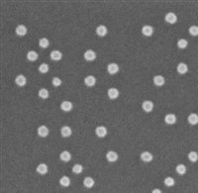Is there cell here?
Instances as JSON below:
<instances>
[{
	"label": "cell",
	"instance_id": "cell-21",
	"mask_svg": "<svg viewBox=\"0 0 198 193\" xmlns=\"http://www.w3.org/2000/svg\"><path fill=\"white\" fill-rule=\"evenodd\" d=\"M165 122L168 125H173V124H175V122H176V116L174 114H172V113H171V114H166L165 117Z\"/></svg>",
	"mask_w": 198,
	"mask_h": 193
},
{
	"label": "cell",
	"instance_id": "cell-26",
	"mask_svg": "<svg viewBox=\"0 0 198 193\" xmlns=\"http://www.w3.org/2000/svg\"><path fill=\"white\" fill-rule=\"evenodd\" d=\"M59 184H61V186L64 187H69L70 185V179L69 176H66V175H64V176L61 177V179H59Z\"/></svg>",
	"mask_w": 198,
	"mask_h": 193
},
{
	"label": "cell",
	"instance_id": "cell-2",
	"mask_svg": "<svg viewBox=\"0 0 198 193\" xmlns=\"http://www.w3.org/2000/svg\"><path fill=\"white\" fill-rule=\"evenodd\" d=\"M119 66L115 62H111L107 66V72H108L109 74H116L119 72Z\"/></svg>",
	"mask_w": 198,
	"mask_h": 193
},
{
	"label": "cell",
	"instance_id": "cell-11",
	"mask_svg": "<svg viewBox=\"0 0 198 193\" xmlns=\"http://www.w3.org/2000/svg\"><path fill=\"white\" fill-rule=\"evenodd\" d=\"M50 58L52 59L53 61H61V58H63V53H61V52H59V51H58V50H55V51H53V52L51 53Z\"/></svg>",
	"mask_w": 198,
	"mask_h": 193
},
{
	"label": "cell",
	"instance_id": "cell-35",
	"mask_svg": "<svg viewBox=\"0 0 198 193\" xmlns=\"http://www.w3.org/2000/svg\"><path fill=\"white\" fill-rule=\"evenodd\" d=\"M165 184L168 187H172L175 184V180L173 179L172 177H166L165 179Z\"/></svg>",
	"mask_w": 198,
	"mask_h": 193
},
{
	"label": "cell",
	"instance_id": "cell-8",
	"mask_svg": "<svg viewBox=\"0 0 198 193\" xmlns=\"http://www.w3.org/2000/svg\"><path fill=\"white\" fill-rule=\"evenodd\" d=\"M141 160L145 161V163H150V161L154 160V155L150 152H143L142 154H141Z\"/></svg>",
	"mask_w": 198,
	"mask_h": 193
},
{
	"label": "cell",
	"instance_id": "cell-32",
	"mask_svg": "<svg viewBox=\"0 0 198 193\" xmlns=\"http://www.w3.org/2000/svg\"><path fill=\"white\" fill-rule=\"evenodd\" d=\"M49 69H50V67H49V64H40V67H39V72H41V73H47L48 72H49Z\"/></svg>",
	"mask_w": 198,
	"mask_h": 193
},
{
	"label": "cell",
	"instance_id": "cell-3",
	"mask_svg": "<svg viewBox=\"0 0 198 193\" xmlns=\"http://www.w3.org/2000/svg\"><path fill=\"white\" fill-rule=\"evenodd\" d=\"M165 20L168 24H174V23H176V21H177V16H176V14H174L173 12H169L165 15Z\"/></svg>",
	"mask_w": 198,
	"mask_h": 193
},
{
	"label": "cell",
	"instance_id": "cell-27",
	"mask_svg": "<svg viewBox=\"0 0 198 193\" xmlns=\"http://www.w3.org/2000/svg\"><path fill=\"white\" fill-rule=\"evenodd\" d=\"M39 96H40V98H42V99L49 98V96H50L49 90L46 89V88H41L39 90Z\"/></svg>",
	"mask_w": 198,
	"mask_h": 193
},
{
	"label": "cell",
	"instance_id": "cell-30",
	"mask_svg": "<svg viewBox=\"0 0 198 193\" xmlns=\"http://www.w3.org/2000/svg\"><path fill=\"white\" fill-rule=\"evenodd\" d=\"M188 46V42L186 41L185 39H180L177 41V47L179 48V49H185V48H187Z\"/></svg>",
	"mask_w": 198,
	"mask_h": 193
},
{
	"label": "cell",
	"instance_id": "cell-24",
	"mask_svg": "<svg viewBox=\"0 0 198 193\" xmlns=\"http://www.w3.org/2000/svg\"><path fill=\"white\" fill-rule=\"evenodd\" d=\"M94 184H95V181H94V179H93L92 177L87 176V177L84 178L83 185L85 186L86 188H92V187L94 186Z\"/></svg>",
	"mask_w": 198,
	"mask_h": 193
},
{
	"label": "cell",
	"instance_id": "cell-13",
	"mask_svg": "<svg viewBox=\"0 0 198 193\" xmlns=\"http://www.w3.org/2000/svg\"><path fill=\"white\" fill-rule=\"evenodd\" d=\"M107 32H108L107 27L104 26V25H99V26L96 28V34H97L99 37H105L107 35Z\"/></svg>",
	"mask_w": 198,
	"mask_h": 193
},
{
	"label": "cell",
	"instance_id": "cell-17",
	"mask_svg": "<svg viewBox=\"0 0 198 193\" xmlns=\"http://www.w3.org/2000/svg\"><path fill=\"white\" fill-rule=\"evenodd\" d=\"M176 70L178 73H180V74H185V73L188 72V67H187V64H184V62H180V64H178V66L176 67Z\"/></svg>",
	"mask_w": 198,
	"mask_h": 193
},
{
	"label": "cell",
	"instance_id": "cell-4",
	"mask_svg": "<svg viewBox=\"0 0 198 193\" xmlns=\"http://www.w3.org/2000/svg\"><path fill=\"white\" fill-rule=\"evenodd\" d=\"M142 33L144 36L151 37L152 34H154V27L151 26V25H145V26L142 28Z\"/></svg>",
	"mask_w": 198,
	"mask_h": 193
},
{
	"label": "cell",
	"instance_id": "cell-19",
	"mask_svg": "<svg viewBox=\"0 0 198 193\" xmlns=\"http://www.w3.org/2000/svg\"><path fill=\"white\" fill-rule=\"evenodd\" d=\"M107 94H108V97L110 99H116L118 98L119 96V90L117 88H115V87H111V88L108 89Z\"/></svg>",
	"mask_w": 198,
	"mask_h": 193
},
{
	"label": "cell",
	"instance_id": "cell-12",
	"mask_svg": "<svg viewBox=\"0 0 198 193\" xmlns=\"http://www.w3.org/2000/svg\"><path fill=\"white\" fill-rule=\"evenodd\" d=\"M28 30H27V27L25 26V25H18V26L16 27V34L18 35L19 37H23L27 34Z\"/></svg>",
	"mask_w": 198,
	"mask_h": 193
},
{
	"label": "cell",
	"instance_id": "cell-34",
	"mask_svg": "<svg viewBox=\"0 0 198 193\" xmlns=\"http://www.w3.org/2000/svg\"><path fill=\"white\" fill-rule=\"evenodd\" d=\"M189 34L193 37L198 36V26L193 25V26H191L190 28H189Z\"/></svg>",
	"mask_w": 198,
	"mask_h": 193
},
{
	"label": "cell",
	"instance_id": "cell-16",
	"mask_svg": "<svg viewBox=\"0 0 198 193\" xmlns=\"http://www.w3.org/2000/svg\"><path fill=\"white\" fill-rule=\"evenodd\" d=\"M61 134L63 137L64 138H67V137H70L72 134V128L69 126H64L63 128L61 129Z\"/></svg>",
	"mask_w": 198,
	"mask_h": 193
},
{
	"label": "cell",
	"instance_id": "cell-36",
	"mask_svg": "<svg viewBox=\"0 0 198 193\" xmlns=\"http://www.w3.org/2000/svg\"><path fill=\"white\" fill-rule=\"evenodd\" d=\"M52 83L55 87H58V86H61V79L59 77H53V80H52Z\"/></svg>",
	"mask_w": 198,
	"mask_h": 193
},
{
	"label": "cell",
	"instance_id": "cell-5",
	"mask_svg": "<svg viewBox=\"0 0 198 193\" xmlns=\"http://www.w3.org/2000/svg\"><path fill=\"white\" fill-rule=\"evenodd\" d=\"M83 56L87 61H93L96 59V53L92 50H87Z\"/></svg>",
	"mask_w": 198,
	"mask_h": 193
},
{
	"label": "cell",
	"instance_id": "cell-1",
	"mask_svg": "<svg viewBox=\"0 0 198 193\" xmlns=\"http://www.w3.org/2000/svg\"><path fill=\"white\" fill-rule=\"evenodd\" d=\"M142 108L145 112L150 113V112L152 111V109H154V103H152L151 100H146V101L143 102Z\"/></svg>",
	"mask_w": 198,
	"mask_h": 193
},
{
	"label": "cell",
	"instance_id": "cell-22",
	"mask_svg": "<svg viewBox=\"0 0 198 193\" xmlns=\"http://www.w3.org/2000/svg\"><path fill=\"white\" fill-rule=\"evenodd\" d=\"M59 158H61L63 161H64V163H67V161H69L72 160V154L67 151H64L61 153V155H59Z\"/></svg>",
	"mask_w": 198,
	"mask_h": 193
},
{
	"label": "cell",
	"instance_id": "cell-9",
	"mask_svg": "<svg viewBox=\"0 0 198 193\" xmlns=\"http://www.w3.org/2000/svg\"><path fill=\"white\" fill-rule=\"evenodd\" d=\"M15 82H16V84L18 85V86H20V87L25 86L26 83H27V78L25 77L23 74H19V75L16 76Z\"/></svg>",
	"mask_w": 198,
	"mask_h": 193
},
{
	"label": "cell",
	"instance_id": "cell-33",
	"mask_svg": "<svg viewBox=\"0 0 198 193\" xmlns=\"http://www.w3.org/2000/svg\"><path fill=\"white\" fill-rule=\"evenodd\" d=\"M188 158L191 163H196L198 160V154L196 152H190L188 154Z\"/></svg>",
	"mask_w": 198,
	"mask_h": 193
},
{
	"label": "cell",
	"instance_id": "cell-37",
	"mask_svg": "<svg viewBox=\"0 0 198 193\" xmlns=\"http://www.w3.org/2000/svg\"><path fill=\"white\" fill-rule=\"evenodd\" d=\"M152 193H162V191H160V189H158V188H155V189H154L152 191Z\"/></svg>",
	"mask_w": 198,
	"mask_h": 193
},
{
	"label": "cell",
	"instance_id": "cell-14",
	"mask_svg": "<svg viewBox=\"0 0 198 193\" xmlns=\"http://www.w3.org/2000/svg\"><path fill=\"white\" fill-rule=\"evenodd\" d=\"M84 83H85L86 86L92 87L94 86L96 83V78L93 75H87L85 78H84Z\"/></svg>",
	"mask_w": 198,
	"mask_h": 193
},
{
	"label": "cell",
	"instance_id": "cell-18",
	"mask_svg": "<svg viewBox=\"0 0 198 193\" xmlns=\"http://www.w3.org/2000/svg\"><path fill=\"white\" fill-rule=\"evenodd\" d=\"M106 158L110 163H115V161L118 160V154L116 152L110 151L106 154Z\"/></svg>",
	"mask_w": 198,
	"mask_h": 193
},
{
	"label": "cell",
	"instance_id": "cell-31",
	"mask_svg": "<svg viewBox=\"0 0 198 193\" xmlns=\"http://www.w3.org/2000/svg\"><path fill=\"white\" fill-rule=\"evenodd\" d=\"M82 170H83V166L79 163H76L72 166V172H74V173H76V174L81 173Z\"/></svg>",
	"mask_w": 198,
	"mask_h": 193
},
{
	"label": "cell",
	"instance_id": "cell-20",
	"mask_svg": "<svg viewBox=\"0 0 198 193\" xmlns=\"http://www.w3.org/2000/svg\"><path fill=\"white\" fill-rule=\"evenodd\" d=\"M37 172H38L39 174H46L48 172V170H49V167H48V166L46 163H40L38 166H37Z\"/></svg>",
	"mask_w": 198,
	"mask_h": 193
},
{
	"label": "cell",
	"instance_id": "cell-7",
	"mask_svg": "<svg viewBox=\"0 0 198 193\" xmlns=\"http://www.w3.org/2000/svg\"><path fill=\"white\" fill-rule=\"evenodd\" d=\"M73 108V105L70 101H63L61 104V109L64 112H69L72 111Z\"/></svg>",
	"mask_w": 198,
	"mask_h": 193
},
{
	"label": "cell",
	"instance_id": "cell-29",
	"mask_svg": "<svg viewBox=\"0 0 198 193\" xmlns=\"http://www.w3.org/2000/svg\"><path fill=\"white\" fill-rule=\"evenodd\" d=\"M39 46L41 47V48H43V49H47V48L50 46V42H49V40H48L47 38H42V39H40V41H39Z\"/></svg>",
	"mask_w": 198,
	"mask_h": 193
},
{
	"label": "cell",
	"instance_id": "cell-10",
	"mask_svg": "<svg viewBox=\"0 0 198 193\" xmlns=\"http://www.w3.org/2000/svg\"><path fill=\"white\" fill-rule=\"evenodd\" d=\"M49 128H48L47 126H45V125H43V126H40L38 128V134L40 137L42 138H46L48 135H49Z\"/></svg>",
	"mask_w": 198,
	"mask_h": 193
},
{
	"label": "cell",
	"instance_id": "cell-25",
	"mask_svg": "<svg viewBox=\"0 0 198 193\" xmlns=\"http://www.w3.org/2000/svg\"><path fill=\"white\" fill-rule=\"evenodd\" d=\"M38 58H39V55L35 51H30V52H28L27 53V59L30 61H35L38 59Z\"/></svg>",
	"mask_w": 198,
	"mask_h": 193
},
{
	"label": "cell",
	"instance_id": "cell-28",
	"mask_svg": "<svg viewBox=\"0 0 198 193\" xmlns=\"http://www.w3.org/2000/svg\"><path fill=\"white\" fill-rule=\"evenodd\" d=\"M175 170H176V172L179 175H183L186 173V166L184 164H178L175 167Z\"/></svg>",
	"mask_w": 198,
	"mask_h": 193
},
{
	"label": "cell",
	"instance_id": "cell-15",
	"mask_svg": "<svg viewBox=\"0 0 198 193\" xmlns=\"http://www.w3.org/2000/svg\"><path fill=\"white\" fill-rule=\"evenodd\" d=\"M152 81H154V84L155 86H163V84H165V77L162 75H155L154 76V78H152Z\"/></svg>",
	"mask_w": 198,
	"mask_h": 193
},
{
	"label": "cell",
	"instance_id": "cell-23",
	"mask_svg": "<svg viewBox=\"0 0 198 193\" xmlns=\"http://www.w3.org/2000/svg\"><path fill=\"white\" fill-rule=\"evenodd\" d=\"M187 121L189 124L193 125V126L194 125H197L198 124V114H196V113H191V114H189Z\"/></svg>",
	"mask_w": 198,
	"mask_h": 193
},
{
	"label": "cell",
	"instance_id": "cell-6",
	"mask_svg": "<svg viewBox=\"0 0 198 193\" xmlns=\"http://www.w3.org/2000/svg\"><path fill=\"white\" fill-rule=\"evenodd\" d=\"M95 134L99 138H104L107 135V129L104 126H98L95 129Z\"/></svg>",
	"mask_w": 198,
	"mask_h": 193
}]
</instances>
